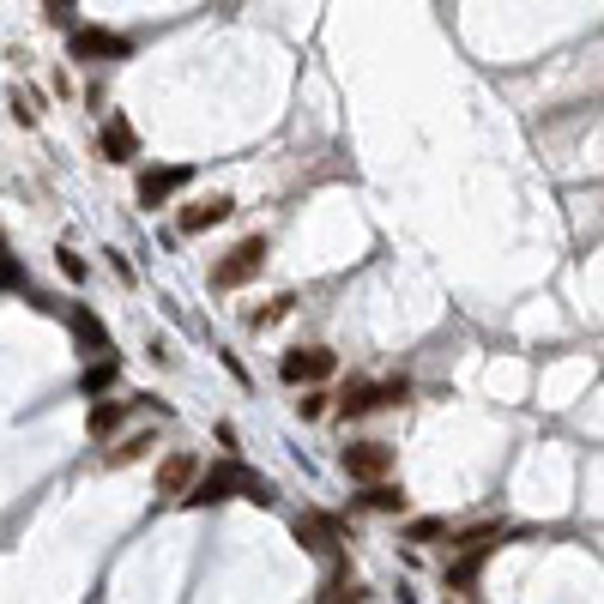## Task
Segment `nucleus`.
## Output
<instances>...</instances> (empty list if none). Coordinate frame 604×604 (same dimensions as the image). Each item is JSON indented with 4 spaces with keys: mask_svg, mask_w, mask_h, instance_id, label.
Returning <instances> with one entry per match:
<instances>
[{
    "mask_svg": "<svg viewBox=\"0 0 604 604\" xmlns=\"http://www.w3.org/2000/svg\"><path fill=\"white\" fill-rule=\"evenodd\" d=\"M43 19H49V25H67V31H79V7H73V0H49V7H43Z\"/></svg>",
    "mask_w": 604,
    "mask_h": 604,
    "instance_id": "16",
    "label": "nucleus"
},
{
    "mask_svg": "<svg viewBox=\"0 0 604 604\" xmlns=\"http://www.w3.org/2000/svg\"><path fill=\"white\" fill-rule=\"evenodd\" d=\"M290 302H296V296H272L260 315H248V327H272V321H284V315H290Z\"/></svg>",
    "mask_w": 604,
    "mask_h": 604,
    "instance_id": "17",
    "label": "nucleus"
},
{
    "mask_svg": "<svg viewBox=\"0 0 604 604\" xmlns=\"http://www.w3.org/2000/svg\"><path fill=\"white\" fill-rule=\"evenodd\" d=\"M441 532H447V520H411V526H405L411 544H429V538H441Z\"/></svg>",
    "mask_w": 604,
    "mask_h": 604,
    "instance_id": "19",
    "label": "nucleus"
},
{
    "mask_svg": "<svg viewBox=\"0 0 604 604\" xmlns=\"http://www.w3.org/2000/svg\"><path fill=\"white\" fill-rule=\"evenodd\" d=\"M230 212H236L230 200H200V206H188V212H182L176 224H182V236H200V230H212V224H224Z\"/></svg>",
    "mask_w": 604,
    "mask_h": 604,
    "instance_id": "12",
    "label": "nucleus"
},
{
    "mask_svg": "<svg viewBox=\"0 0 604 604\" xmlns=\"http://www.w3.org/2000/svg\"><path fill=\"white\" fill-rule=\"evenodd\" d=\"M0 284H25V266L19 260H0Z\"/></svg>",
    "mask_w": 604,
    "mask_h": 604,
    "instance_id": "23",
    "label": "nucleus"
},
{
    "mask_svg": "<svg viewBox=\"0 0 604 604\" xmlns=\"http://www.w3.org/2000/svg\"><path fill=\"white\" fill-rule=\"evenodd\" d=\"M333 369H339V357L321 351V345H302V351H284V357H278V375H284L290 387H321Z\"/></svg>",
    "mask_w": 604,
    "mask_h": 604,
    "instance_id": "4",
    "label": "nucleus"
},
{
    "mask_svg": "<svg viewBox=\"0 0 604 604\" xmlns=\"http://www.w3.org/2000/svg\"><path fill=\"white\" fill-rule=\"evenodd\" d=\"M121 55H133V43L121 31H103V25L73 31V61H121Z\"/></svg>",
    "mask_w": 604,
    "mask_h": 604,
    "instance_id": "7",
    "label": "nucleus"
},
{
    "mask_svg": "<svg viewBox=\"0 0 604 604\" xmlns=\"http://www.w3.org/2000/svg\"><path fill=\"white\" fill-rule=\"evenodd\" d=\"M260 266H266V236H242V242L212 266V284H218V290H236V284H248Z\"/></svg>",
    "mask_w": 604,
    "mask_h": 604,
    "instance_id": "3",
    "label": "nucleus"
},
{
    "mask_svg": "<svg viewBox=\"0 0 604 604\" xmlns=\"http://www.w3.org/2000/svg\"><path fill=\"white\" fill-rule=\"evenodd\" d=\"M67 327H73V339H79V351H91V357H109V327L85 309V302H73L67 309Z\"/></svg>",
    "mask_w": 604,
    "mask_h": 604,
    "instance_id": "9",
    "label": "nucleus"
},
{
    "mask_svg": "<svg viewBox=\"0 0 604 604\" xmlns=\"http://www.w3.org/2000/svg\"><path fill=\"white\" fill-rule=\"evenodd\" d=\"M194 478H200V460H194V453H170V460L158 466V496H188Z\"/></svg>",
    "mask_w": 604,
    "mask_h": 604,
    "instance_id": "10",
    "label": "nucleus"
},
{
    "mask_svg": "<svg viewBox=\"0 0 604 604\" xmlns=\"http://www.w3.org/2000/svg\"><path fill=\"white\" fill-rule=\"evenodd\" d=\"M194 182V164H151V170H139V206H151V212H158L170 194H182Z\"/></svg>",
    "mask_w": 604,
    "mask_h": 604,
    "instance_id": "5",
    "label": "nucleus"
},
{
    "mask_svg": "<svg viewBox=\"0 0 604 604\" xmlns=\"http://www.w3.org/2000/svg\"><path fill=\"white\" fill-rule=\"evenodd\" d=\"M327 604H363V586H357V580H333Z\"/></svg>",
    "mask_w": 604,
    "mask_h": 604,
    "instance_id": "21",
    "label": "nucleus"
},
{
    "mask_svg": "<svg viewBox=\"0 0 604 604\" xmlns=\"http://www.w3.org/2000/svg\"><path fill=\"white\" fill-rule=\"evenodd\" d=\"M230 496H248V502H272V484H266L260 472H248V466L224 460V466L200 472V478H194V490H188L182 502H188V508H212V502H230Z\"/></svg>",
    "mask_w": 604,
    "mask_h": 604,
    "instance_id": "1",
    "label": "nucleus"
},
{
    "mask_svg": "<svg viewBox=\"0 0 604 604\" xmlns=\"http://www.w3.org/2000/svg\"><path fill=\"white\" fill-rule=\"evenodd\" d=\"M296 538H302V544H309L315 556H333V550L345 544V526H339L333 514H321V508H309V514H302V520H296Z\"/></svg>",
    "mask_w": 604,
    "mask_h": 604,
    "instance_id": "8",
    "label": "nucleus"
},
{
    "mask_svg": "<svg viewBox=\"0 0 604 604\" xmlns=\"http://www.w3.org/2000/svg\"><path fill=\"white\" fill-rule=\"evenodd\" d=\"M121 417H127V411H121L115 399H97V405H91V417H85V429L103 441V435H115V429H121Z\"/></svg>",
    "mask_w": 604,
    "mask_h": 604,
    "instance_id": "14",
    "label": "nucleus"
},
{
    "mask_svg": "<svg viewBox=\"0 0 604 604\" xmlns=\"http://www.w3.org/2000/svg\"><path fill=\"white\" fill-rule=\"evenodd\" d=\"M103 158L109 164H133L139 158V133L127 127V115H109L103 121Z\"/></svg>",
    "mask_w": 604,
    "mask_h": 604,
    "instance_id": "11",
    "label": "nucleus"
},
{
    "mask_svg": "<svg viewBox=\"0 0 604 604\" xmlns=\"http://www.w3.org/2000/svg\"><path fill=\"white\" fill-rule=\"evenodd\" d=\"M345 472H351L357 484H387L393 447H387V441H351V447H345Z\"/></svg>",
    "mask_w": 604,
    "mask_h": 604,
    "instance_id": "6",
    "label": "nucleus"
},
{
    "mask_svg": "<svg viewBox=\"0 0 604 604\" xmlns=\"http://www.w3.org/2000/svg\"><path fill=\"white\" fill-rule=\"evenodd\" d=\"M61 272H67V278H73V284H79V278H85V260H79V254H67V248H61Z\"/></svg>",
    "mask_w": 604,
    "mask_h": 604,
    "instance_id": "22",
    "label": "nucleus"
},
{
    "mask_svg": "<svg viewBox=\"0 0 604 604\" xmlns=\"http://www.w3.org/2000/svg\"><path fill=\"white\" fill-rule=\"evenodd\" d=\"M115 375H121V357L109 351V357H97V363L79 375V393H85V399H97V393H109V387H115Z\"/></svg>",
    "mask_w": 604,
    "mask_h": 604,
    "instance_id": "13",
    "label": "nucleus"
},
{
    "mask_svg": "<svg viewBox=\"0 0 604 604\" xmlns=\"http://www.w3.org/2000/svg\"><path fill=\"white\" fill-rule=\"evenodd\" d=\"M296 411H302V417H309V423H315V417H327V393H321V387H309V393H302V399H296Z\"/></svg>",
    "mask_w": 604,
    "mask_h": 604,
    "instance_id": "20",
    "label": "nucleus"
},
{
    "mask_svg": "<svg viewBox=\"0 0 604 604\" xmlns=\"http://www.w3.org/2000/svg\"><path fill=\"white\" fill-rule=\"evenodd\" d=\"M411 399V381L399 375V381H351L345 393H339V417H363V411H375V405H405Z\"/></svg>",
    "mask_w": 604,
    "mask_h": 604,
    "instance_id": "2",
    "label": "nucleus"
},
{
    "mask_svg": "<svg viewBox=\"0 0 604 604\" xmlns=\"http://www.w3.org/2000/svg\"><path fill=\"white\" fill-rule=\"evenodd\" d=\"M145 447H151V435H133V441H121V447L109 453V466H133V460H139Z\"/></svg>",
    "mask_w": 604,
    "mask_h": 604,
    "instance_id": "18",
    "label": "nucleus"
},
{
    "mask_svg": "<svg viewBox=\"0 0 604 604\" xmlns=\"http://www.w3.org/2000/svg\"><path fill=\"white\" fill-rule=\"evenodd\" d=\"M363 508H375V514H405V490H399V484H369V490H363Z\"/></svg>",
    "mask_w": 604,
    "mask_h": 604,
    "instance_id": "15",
    "label": "nucleus"
}]
</instances>
